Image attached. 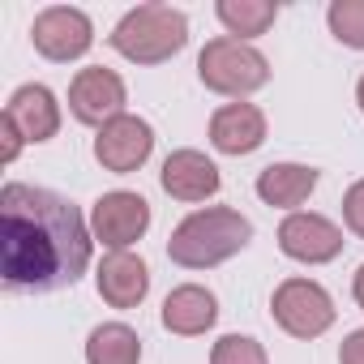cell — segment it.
<instances>
[{"mask_svg":"<svg viewBox=\"0 0 364 364\" xmlns=\"http://www.w3.org/2000/svg\"><path fill=\"white\" fill-rule=\"evenodd\" d=\"M90 228H95V240H103L112 249H124L150 228V206L137 193H107V198L95 202Z\"/></svg>","mask_w":364,"mask_h":364,"instance_id":"9","label":"cell"},{"mask_svg":"<svg viewBox=\"0 0 364 364\" xmlns=\"http://www.w3.org/2000/svg\"><path fill=\"white\" fill-rule=\"evenodd\" d=\"M69 107L82 124H107L116 116H124V82L112 69H82L69 86Z\"/></svg>","mask_w":364,"mask_h":364,"instance_id":"8","label":"cell"},{"mask_svg":"<svg viewBox=\"0 0 364 364\" xmlns=\"http://www.w3.org/2000/svg\"><path fill=\"white\" fill-rule=\"evenodd\" d=\"M146 287H150V274H146V262L141 257H133V253L103 257V266H99V296L107 304L133 309V304H141Z\"/></svg>","mask_w":364,"mask_h":364,"instance_id":"14","label":"cell"},{"mask_svg":"<svg viewBox=\"0 0 364 364\" xmlns=\"http://www.w3.org/2000/svg\"><path fill=\"white\" fill-rule=\"evenodd\" d=\"M5 120L22 133V141H48L60 129V107L48 86H22L5 107Z\"/></svg>","mask_w":364,"mask_h":364,"instance_id":"12","label":"cell"},{"mask_svg":"<svg viewBox=\"0 0 364 364\" xmlns=\"http://www.w3.org/2000/svg\"><path fill=\"white\" fill-rule=\"evenodd\" d=\"M210 364H266V351L257 338H245V334H228L215 343L210 351Z\"/></svg>","mask_w":364,"mask_h":364,"instance_id":"20","label":"cell"},{"mask_svg":"<svg viewBox=\"0 0 364 364\" xmlns=\"http://www.w3.org/2000/svg\"><path fill=\"white\" fill-rule=\"evenodd\" d=\"M338 360H343V364H364V330H355V334H347V343H343V351H338Z\"/></svg>","mask_w":364,"mask_h":364,"instance_id":"22","label":"cell"},{"mask_svg":"<svg viewBox=\"0 0 364 364\" xmlns=\"http://www.w3.org/2000/svg\"><path fill=\"white\" fill-rule=\"evenodd\" d=\"M0 133H5V163H14L18 150H22V133H18L9 120H0Z\"/></svg>","mask_w":364,"mask_h":364,"instance_id":"23","label":"cell"},{"mask_svg":"<svg viewBox=\"0 0 364 364\" xmlns=\"http://www.w3.org/2000/svg\"><path fill=\"white\" fill-rule=\"evenodd\" d=\"M215 317H219V304H215V296H210L206 287H198V283L176 287V291L163 300V326H167L171 334H202V330L215 326Z\"/></svg>","mask_w":364,"mask_h":364,"instance_id":"15","label":"cell"},{"mask_svg":"<svg viewBox=\"0 0 364 364\" xmlns=\"http://www.w3.org/2000/svg\"><path fill=\"white\" fill-rule=\"evenodd\" d=\"M86 360L90 364H137L141 360V338L120 326V321H107L99 330H90L86 338Z\"/></svg>","mask_w":364,"mask_h":364,"instance_id":"17","label":"cell"},{"mask_svg":"<svg viewBox=\"0 0 364 364\" xmlns=\"http://www.w3.org/2000/svg\"><path fill=\"white\" fill-rule=\"evenodd\" d=\"M317 185V171L300 163H274L257 176V198L266 206H300Z\"/></svg>","mask_w":364,"mask_h":364,"instance_id":"16","label":"cell"},{"mask_svg":"<svg viewBox=\"0 0 364 364\" xmlns=\"http://www.w3.org/2000/svg\"><path fill=\"white\" fill-rule=\"evenodd\" d=\"M163 189L180 202H206L219 193V167L198 150H176L163 163Z\"/></svg>","mask_w":364,"mask_h":364,"instance_id":"11","label":"cell"},{"mask_svg":"<svg viewBox=\"0 0 364 364\" xmlns=\"http://www.w3.org/2000/svg\"><path fill=\"white\" fill-rule=\"evenodd\" d=\"M330 31L347 48H364V0H334L330 5Z\"/></svg>","mask_w":364,"mask_h":364,"instance_id":"19","label":"cell"},{"mask_svg":"<svg viewBox=\"0 0 364 364\" xmlns=\"http://www.w3.org/2000/svg\"><path fill=\"white\" fill-rule=\"evenodd\" d=\"M355 300H360V309H364V266L355 270Z\"/></svg>","mask_w":364,"mask_h":364,"instance_id":"24","label":"cell"},{"mask_svg":"<svg viewBox=\"0 0 364 364\" xmlns=\"http://www.w3.org/2000/svg\"><path fill=\"white\" fill-rule=\"evenodd\" d=\"M189 43V22L185 14H176L167 5H141L133 14L120 18V26L112 31V48L137 65H159L167 56H176Z\"/></svg>","mask_w":364,"mask_h":364,"instance_id":"3","label":"cell"},{"mask_svg":"<svg viewBox=\"0 0 364 364\" xmlns=\"http://www.w3.org/2000/svg\"><path fill=\"white\" fill-rule=\"evenodd\" d=\"M274 14H279V5H270V0H219V22L240 39L266 35Z\"/></svg>","mask_w":364,"mask_h":364,"instance_id":"18","label":"cell"},{"mask_svg":"<svg viewBox=\"0 0 364 364\" xmlns=\"http://www.w3.org/2000/svg\"><path fill=\"white\" fill-rule=\"evenodd\" d=\"M274 317H279V326H283L287 334H296V338H317V334L330 330L334 304H330V296H326L317 283H309V279H287V283L274 291Z\"/></svg>","mask_w":364,"mask_h":364,"instance_id":"5","label":"cell"},{"mask_svg":"<svg viewBox=\"0 0 364 364\" xmlns=\"http://www.w3.org/2000/svg\"><path fill=\"white\" fill-rule=\"evenodd\" d=\"M90 262V236L77 206L52 189H0V270L14 291H56Z\"/></svg>","mask_w":364,"mask_h":364,"instance_id":"1","label":"cell"},{"mask_svg":"<svg viewBox=\"0 0 364 364\" xmlns=\"http://www.w3.org/2000/svg\"><path fill=\"white\" fill-rule=\"evenodd\" d=\"M279 245H283L287 257L313 266V262H330V257H338V249H343V232H338L330 219H321V215H287L283 228H279Z\"/></svg>","mask_w":364,"mask_h":364,"instance_id":"10","label":"cell"},{"mask_svg":"<svg viewBox=\"0 0 364 364\" xmlns=\"http://www.w3.org/2000/svg\"><path fill=\"white\" fill-rule=\"evenodd\" d=\"M343 219H347V228H351L355 236H364V180H355V185L347 189V198H343Z\"/></svg>","mask_w":364,"mask_h":364,"instance_id":"21","label":"cell"},{"mask_svg":"<svg viewBox=\"0 0 364 364\" xmlns=\"http://www.w3.org/2000/svg\"><path fill=\"white\" fill-rule=\"evenodd\" d=\"M198 73L219 95H249L270 82V65L240 39H210L198 56Z\"/></svg>","mask_w":364,"mask_h":364,"instance_id":"4","label":"cell"},{"mask_svg":"<svg viewBox=\"0 0 364 364\" xmlns=\"http://www.w3.org/2000/svg\"><path fill=\"white\" fill-rule=\"evenodd\" d=\"M253 228L240 210H228V206H215V210H198L180 223L167 240V253L176 266H189V270H206V266H219L228 262L232 253H240L249 245Z\"/></svg>","mask_w":364,"mask_h":364,"instance_id":"2","label":"cell"},{"mask_svg":"<svg viewBox=\"0 0 364 364\" xmlns=\"http://www.w3.org/2000/svg\"><path fill=\"white\" fill-rule=\"evenodd\" d=\"M150 146H154V133H150L146 120H137V116H116V120H107V124L99 129V137H95V159H99L107 171L124 176V171H137V167L150 159Z\"/></svg>","mask_w":364,"mask_h":364,"instance_id":"6","label":"cell"},{"mask_svg":"<svg viewBox=\"0 0 364 364\" xmlns=\"http://www.w3.org/2000/svg\"><path fill=\"white\" fill-rule=\"evenodd\" d=\"M31 39L48 60H77L95 43V26L82 9H43L35 18Z\"/></svg>","mask_w":364,"mask_h":364,"instance_id":"7","label":"cell"},{"mask_svg":"<svg viewBox=\"0 0 364 364\" xmlns=\"http://www.w3.org/2000/svg\"><path fill=\"white\" fill-rule=\"evenodd\" d=\"M210 141L223 154H249L266 141V116L253 103H228L210 120Z\"/></svg>","mask_w":364,"mask_h":364,"instance_id":"13","label":"cell"},{"mask_svg":"<svg viewBox=\"0 0 364 364\" xmlns=\"http://www.w3.org/2000/svg\"><path fill=\"white\" fill-rule=\"evenodd\" d=\"M355 99H360V107H364V77H360V90H355Z\"/></svg>","mask_w":364,"mask_h":364,"instance_id":"25","label":"cell"}]
</instances>
